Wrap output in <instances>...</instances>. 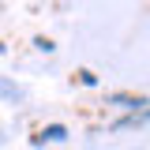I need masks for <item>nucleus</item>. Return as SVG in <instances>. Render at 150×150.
<instances>
[{"label": "nucleus", "instance_id": "f03ea898", "mask_svg": "<svg viewBox=\"0 0 150 150\" xmlns=\"http://www.w3.org/2000/svg\"><path fill=\"white\" fill-rule=\"evenodd\" d=\"M146 112H150V109H135L131 116H124V120H116L112 128H116V131H124V128H139V124L146 120Z\"/></svg>", "mask_w": 150, "mask_h": 150}, {"label": "nucleus", "instance_id": "f257e3e1", "mask_svg": "<svg viewBox=\"0 0 150 150\" xmlns=\"http://www.w3.org/2000/svg\"><path fill=\"white\" fill-rule=\"evenodd\" d=\"M109 101L112 105H120V109H150V101L143 98V94H124V90H116V94H109Z\"/></svg>", "mask_w": 150, "mask_h": 150}, {"label": "nucleus", "instance_id": "20e7f679", "mask_svg": "<svg viewBox=\"0 0 150 150\" xmlns=\"http://www.w3.org/2000/svg\"><path fill=\"white\" fill-rule=\"evenodd\" d=\"M79 83H83V86H94V83H98V75H94V71H86V68H83V71H79Z\"/></svg>", "mask_w": 150, "mask_h": 150}, {"label": "nucleus", "instance_id": "7ed1b4c3", "mask_svg": "<svg viewBox=\"0 0 150 150\" xmlns=\"http://www.w3.org/2000/svg\"><path fill=\"white\" fill-rule=\"evenodd\" d=\"M41 139H53V143H60V139H68V128H64V124H49L41 135H34V143H41Z\"/></svg>", "mask_w": 150, "mask_h": 150}]
</instances>
